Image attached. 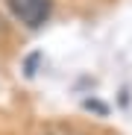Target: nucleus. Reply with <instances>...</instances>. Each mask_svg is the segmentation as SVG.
<instances>
[{"label":"nucleus","mask_w":132,"mask_h":135,"mask_svg":"<svg viewBox=\"0 0 132 135\" xmlns=\"http://www.w3.org/2000/svg\"><path fill=\"white\" fill-rule=\"evenodd\" d=\"M9 9H12V15H15L24 27L35 30V27H41L44 21L50 18L53 0H9Z\"/></svg>","instance_id":"obj_1"},{"label":"nucleus","mask_w":132,"mask_h":135,"mask_svg":"<svg viewBox=\"0 0 132 135\" xmlns=\"http://www.w3.org/2000/svg\"><path fill=\"white\" fill-rule=\"evenodd\" d=\"M41 135H85V132L74 123H47Z\"/></svg>","instance_id":"obj_2"},{"label":"nucleus","mask_w":132,"mask_h":135,"mask_svg":"<svg viewBox=\"0 0 132 135\" xmlns=\"http://www.w3.org/2000/svg\"><path fill=\"white\" fill-rule=\"evenodd\" d=\"M3 32H6V21L0 18V35H3Z\"/></svg>","instance_id":"obj_3"}]
</instances>
